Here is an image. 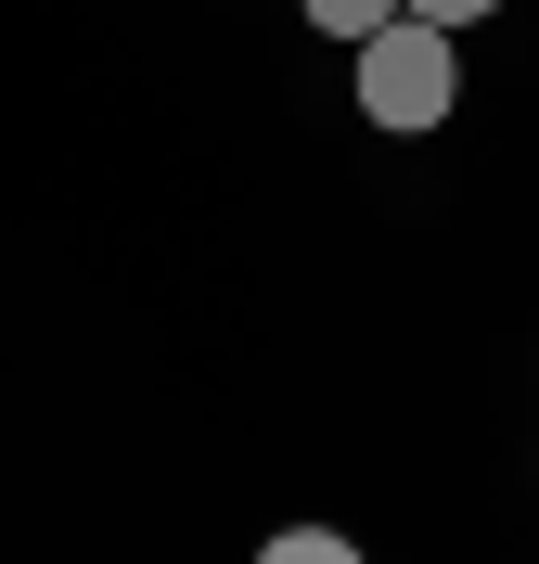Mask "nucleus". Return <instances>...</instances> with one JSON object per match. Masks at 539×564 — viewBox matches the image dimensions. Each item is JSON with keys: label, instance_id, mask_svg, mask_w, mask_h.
Here are the masks:
<instances>
[{"label": "nucleus", "instance_id": "f257e3e1", "mask_svg": "<svg viewBox=\"0 0 539 564\" xmlns=\"http://www.w3.org/2000/svg\"><path fill=\"white\" fill-rule=\"evenodd\" d=\"M450 90H463V65H450V26L398 13V26L359 39V116H373L386 141H424L436 116H450Z\"/></svg>", "mask_w": 539, "mask_h": 564}, {"label": "nucleus", "instance_id": "f03ea898", "mask_svg": "<svg viewBox=\"0 0 539 564\" xmlns=\"http://www.w3.org/2000/svg\"><path fill=\"white\" fill-rule=\"evenodd\" d=\"M398 13H411V0H309V26H322V39H347V52H359L373 26H398Z\"/></svg>", "mask_w": 539, "mask_h": 564}, {"label": "nucleus", "instance_id": "7ed1b4c3", "mask_svg": "<svg viewBox=\"0 0 539 564\" xmlns=\"http://www.w3.org/2000/svg\"><path fill=\"white\" fill-rule=\"evenodd\" d=\"M257 564H359V552H347V539H334V527H283V539H270V552H257Z\"/></svg>", "mask_w": 539, "mask_h": 564}, {"label": "nucleus", "instance_id": "20e7f679", "mask_svg": "<svg viewBox=\"0 0 539 564\" xmlns=\"http://www.w3.org/2000/svg\"><path fill=\"white\" fill-rule=\"evenodd\" d=\"M411 13H424V26H488L502 0H411Z\"/></svg>", "mask_w": 539, "mask_h": 564}]
</instances>
